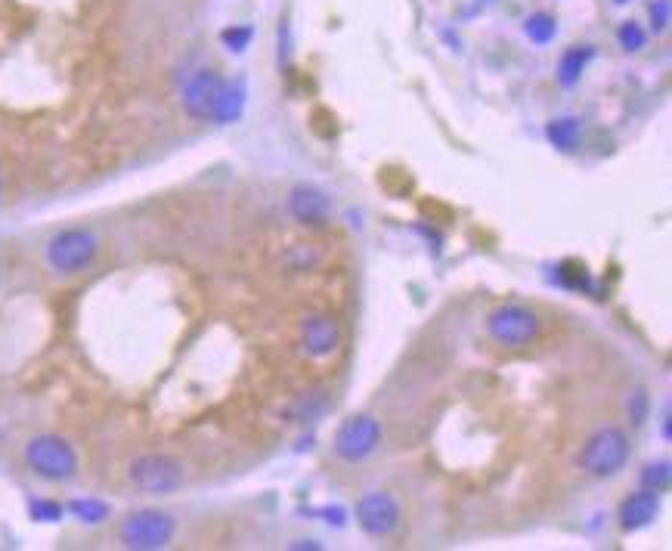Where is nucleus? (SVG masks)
<instances>
[{
	"instance_id": "1",
	"label": "nucleus",
	"mask_w": 672,
	"mask_h": 551,
	"mask_svg": "<svg viewBox=\"0 0 672 551\" xmlns=\"http://www.w3.org/2000/svg\"><path fill=\"white\" fill-rule=\"evenodd\" d=\"M22 456H25L28 471L35 477H41V480H47V483H69V480L78 477V468H81L75 446L59 434L31 437L25 443Z\"/></svg>"
},
{
	"instance_id": "2",
	"label": "nucleus",
	"mask_w": 672,
	"mask_h": 551,
	"mask_svg": "<svg viewBox=\"0 0 672 551\" xmlns=\"http://www.w3.org/2000/svg\"><path fill=\"white\" fill-rule=\"evenodd\" d=\"M629 456H632L629 434L617 425H607L583 443L580 468L595 480H607V477H617L626 468Z\"/></svg>"
},
{
	"instance_id": "3",
	"label": "nucleus",
	"mask_w": 672,
	"mask_h": 551,
	"mask_svg": "<svg viewBox=\"0 0 672 551\" xmlns=\"http://www.w3.org/2000/svg\"><path fill=\"white\" fill-rule=\"evenodd\" d=\"M96 254H100V236L87 226H69L47 242V264L59 276H78L90 270Z\"/></svg>"
},
{
	"instance_id": "4",
	"label": "nucleus",
	"mask_w": 672,
	"mask_h": 551,
	"mask_svg": "<svg viewBox=\"0 0 672 551\" xmlns=\"http://www.w3.org/2000/svg\"><path fill=\"white\" fill-rule=\"evenodd\" d=\"M174 536H177V521L168 511H158V508H143V511L127 514L118 527L121 545L131 551H162L174 542Z\"/></svg>"
},
{
	"instance_id": "5",
	"label": "nucleus",
	"mask_w": 672,
	"mask_h": 551,
	"mask_svg": "<svg viewBox=\"0 0 672 551\" xmlns=\"http://www.w3.org/2000/svg\"><path fill=\"white\" fill-rule=\"evenodd\" d=\"M127 480L146 496H174L186 483V468L180 459L165 456V452H146V456H137L131 462Z\"/></svg>"
},
{
	"instance_id": "6",
	"label": "nucleus",
	"mask_w": 672,
	"mask_h": 551,
	"mask_svg": "<svg viewBox=\"0 0 672 551\" xmlns=\"http://www.w3.org/2000/svg\"><path fill=\"white\" fill-rule=\"evenodd\" d=\"M487 332L496 344H502L508 350H521V347H530L539 338L542 322H539L536 310H530L524 304H505V307H496L490 313Z\"/></svg>"
},
{
	"instance_id": "7",
	"label": "nucleus",
	"mask_w": 672,
	"mask_h": 551,
	"mask_svg": "<svg viewBox=\"0 0 672 551\" xmlns=\"http://www.w3.org/2000/svg\"><path fill=\"white\" fill-rule=\"evenodd\" d=\"M378 446H381V421L372 418V415L347 418L344 425L335 431V440H332L335 456L347 465L366 462Z\"/></svg>"
},
{
	"instance_id": "8",
	"label": "nucleus",
	"mask_w": 672,
	"mask_h": 551,
	"mask_svg": "<svg viewBox=\"0 0 672 551\" xmlns=\"http://www.w3.org/2000/svg\"><path fill=\"white\" fill-rule=\"evenodd\" d=\"M357 524L372 539H391L403 524L400 502L391 493H381V490L366 493L357 502Z\"/></svg>"
},
{
	"instance_id": "9",
	"label": "nucleus",
	"mask_w": 672,
	"mask_h": 551,
	"mask_svg": "<svg viewBox=\"0 0 672 551\" xmlns=\"http://www.w3.org/2000/svg\"><path fill=\"white\" fill-rule=\"evenodd\" d=\"M220 87H223V78L214 69H196L183 84V96H180L183 112L192 121H211V112L217 106Z\"/></svg>"
},
{
	"instance_id": "10",
	"label": "nucleus",
	"mask_w": 672,
	"mask_h": 551,
	"mask_svg": "<svg viewBox=\"0 0 672 551\" xmlns=\"http://www.w3.org/2000/svg\"><path fill=\"white\" fill-rule=\"evenodd\" d=\"M288 214H292L301 226L319 230L332 220V199L326 189H319L313 183H301L288 192Z\"/></svg>"
},
{
	"instance_id": "11",
	"label": "nucleus",
	"mask_w": 672,
	"mask_h": 551,
	"mask_svg": "<svg viewBox=\"0 0 672 551\" xmlns=\"http://www.w3.org/2000/svg\"><path fill=\"white\" fill-rule=\"evenodd\" d=\"M301 344L310 356L323 360V356H332L341 344V326L338 319L329 313H313L310 319H304L301 326Z\"/></svg>"
},
{
	"instance_id": "12",
	"label": "nucleus",
	"mask_w": 672,
	"mask_h": 551,
	"mask_svg": "<svg viewBox=\"0 0 672 551\" xmlns=\"http://www.w3.org/2000/svg\"><path fill=\"white\" fill-rule=\"evenodd\" d=\"M657 514H660V493H651V490H645V486L638 493L626 496L623 505H620V511H617L620 527L626 533L651 527L657 521Z\"/></svg>"
},
{
	"instance_id": "13",
	"label": "nucleus",
	"mask_w": 672,
	"mask_h": 551,
	"mask_svg": "<svg viewBox=\"0 0 672 551\" xmlns=\"http://www.w3.org/2000/svg\"><path fill=\"white\" fill-rule=\"evenodd\" d=\"M245 100H248V90H245L242 81H223L217 106L211 112V121L214 124H236L245 112Z\"/></svg>"
},
{
	"instance_id": "14",
	"label": "nucleus",
	"mask_w": 672,
	"mask_h": 551,
	"mask_svg": "<svg viewBox=\"0 0 672 551\" xmlns=\"http://www.w3.org/2000/svg\"><path fill=\"white\" fill-rule=\"evenodd\" d=\"M546 137L555 149L576 152L583 140V124H580V118H555L546 124Z\"/></svg>"
},
{
	"instance_id": "15",
	"label": "nucleus",
	"mask_w": 672,
	"mask_h": 551,
	"mask_svg": "<svg viewBox=\"0 0 672 551\" xmlns=\"http://www.w3.org/2000/svg\"><path fill=\"white\" fill-rule=\"evenodd\" d=\"M592 56H595L592 47H570V50L561 56V62H558V81H561L564 87L580 84V78H583V72H586V66H589V59H592Z\"/></svg>"
},
{
	"instance_id": "16",
	"label": "nucleus",
	"mask_w": 672,
	"mask_h": 551,
	"mask_svg": "<svg viewBox=\"0 0 672 551\" xmlns=\"http://www.w3.org/2000/svg\"><path fill=\"white\" fill-rule=\"evenodd\" d=\"M69 511H72V517H78L81 524H90V527L106 524V521H109V514H112V508H109L103 499H90V496H84V499H72V502H69Z\"/></svg>"
},
{
	"instance_id": "17",
	"label": "nucleus",
	"mask_w": 672,
	"mask_h": 551,
	"mask_svg": "<svg viewBox=\"0 0 672 551\" xmlns=\"http://www.w3.org/2000/svg\"><path fill=\"white\" fill-rule=\"evenodd\" d=\"M524 35H527L533 44L546 47V44H552L555 35H558V22H555V16H549V13H533V16L524 22Z\"/></svg>"
},
{
	"instance_id": "18",
	"label": "nucleus",
	"mask_w": 672,
	"mask_h": 551,
	"mask_svg": "<svg viewBox=\"0 0 672 551\" xmlns=\"http://www.w3.org/2000/svg\"><path fill=\"white\" fill-rule=\"evenodd\" d=\"M669 483H672V468H669V462H651V465L642 468V486H645V490L663 496V493L669 490Z\"/></svg>"
},
{
	"instance_id": "19",
	"label": "nucleus",
	"mask_w": 672,
	"mask_h": 551,
	"mask_svg": "<svg viewBox=\"0 0 672 551\" xmlns=\"http://www.w3.org/2000/svg\"><path fill=\"white\" fill-rule=\"evenodd\" d=\"M28 514H31V521H38V524H59L62 517H66V508L53 499L38 496V499H28Z\"/></svg>"
},
{
	"instance_id": "20",
	"label": "nucleus",
	"mask_w": 672,
	"mask_h": 551,
	"mask_svg": "<svg viewBox=\"0 0 672 551\" xmlns=\"http://www.w3.org/2000/svg\"><path fill=\"white\" fill-rule=\"evenodd\" d=\"M254 41V28L251 25H230L220 31V44L230 53H245Z\"/></svg>"
},
{
	"instance_id": "21",
	"label": "nucleus",
	"mask_w": 672,
	"mask_h": 551,
	"mask_svg": "<svg viewBox=\"0 0 672 551\" xmlns=\"http://www.w3.org/2000/svg\"><path fill=\"white\" fill-rule=\"evenodd\" d=\"M617 41H620V47L626 50V53H638L645 44H648V31L638 25V22H623L620 28H617Z\"/></svg>"
},
{
	"instance_id": "22",
	"label": "nucleus",
	"mask_w": 672,
	"mask_h": 551,
	"mask_svg": "<svg viewBox=\"0 0 672 551\" xmlns=\"http://www.w3.org/2000/svg\"><path fill=\"white\" fill-rule=\"evenodd\" d=\"M629 415H632L635 425H642V421L648 418V394L645 391H635L629 397Z\"/></svg>"
},
{
	"instance_id": "23",
	"label": "nucleus",
	"mask_w": 672,
	"mask_h": 551,
	"mask_svg": "<svg viewBox=\"0 0 672 551\" xmlns=\"http://www.w3.org/2000/svg\"><path fill=\"white\" fill-rule=\"evenodd\" d=\"M651 25H654V31H666V25H669V0H654V4H651Z\"/></svg>"
},
{
	"instance_id": "24",
	"label": "nucleus",
	"mask_w": 672,
	"mask_h": 551,
	"mask_svg": "<svg viewBox=\"0 0 672 551\" xmlns=\"http://www.w3.org/2000/svg\"><path fill=\"white\" fill-rule=\"evenodd\" d=\"M323 514H326V521H329V524L344 527V508H338V505H335V508H326Z\"/></svg>"
},
{
	"instance_id": "25",
	"label": "nucleus",
	"mask_w": 672,
	"mask_h": 551,
	"mask_svg": "<svg viewBox=\"0 0 672 551\" xmlns=\"http://www.w3.org/2000/svg\"><path fill=\"white\" fill-rule=\"evenodd\" d=\"M672 437V431H669V412L663 415V440H669Z\"/></svg>"
},
{
	"instance_id": "26",
	"label": "nucleus",
	"mask_w": 672,
	"mask_h": 551,
	"mask_svg": "<svg viewBox=\"0 0 672 551\" xmlns=\"http://www.w3.org/2000/svg\"><path fill=\"white\" fill-rule=\"evenodd\" d=\"M292 548H319V545H316V542H313V539H310V542H295V545H292Z\"/></svg>"
},
{
	"instance_id": "27",
	"label": "nucleus",
	"mask_w": 672,
	"mask_h": 551,
	"mask_svg": "<svg viewBox=\"0 0 672 551\" xmlns=\"http://www.w3.org/2000/svg\"><path fill=\"white\" fill-rule=\"evenodd\" d=\"M614 4H629V0H614Z\"/></svg>"
}]
</instances>
